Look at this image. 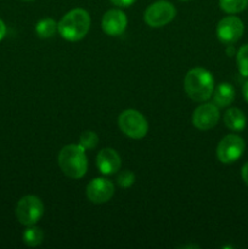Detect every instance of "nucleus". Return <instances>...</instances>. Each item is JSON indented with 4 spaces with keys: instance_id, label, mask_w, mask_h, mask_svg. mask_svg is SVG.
Wrapping results in <instances>:
<instances>
[{
    "instance_id": "nucleus-1",
    "label": "nucleus",
    "mask_w": 248,
    "mask_h": 249,
    "mask_svg": "<svg viewBox=\"0 0 248 249\" xmlns=\"http://www.w3.org/2000/svg\"><path fill=\"white\" fill-rule=\"evenodd\" d=\"M184 87L190 99L197 102L207 101L214 92V78L212 73L204 68H192L185 77Z\"/></svg>"
},
{
    "instance_id": "nucleus-2",
    "label": "nucleus",
    "mask_w": 248,
    "mask_h": 249,
    "mask_svg": "<svg viewBox=\"0 0 248 249\" xmlns=\"http://www.w3.org/2000/svg\"><path fill=\"white\" fill-rule=\"evenodd\" d=\"M90 28V16L84 9H73L58 22V33L63 39L78 41L84 38Z\"/></svg>"
},
{
    "instance_id": "nucleus-3",
    "label": "nucleus",
    "mask_w": 248,
    "mask_h": 249,
    "mask_svg": "<svg viewBox=\"0 0 248 249\" xmlns=\"http://www.w3.org/2000/svg\"><path fill=\"white\" fill-rule=\"evenodd\" d=\"M58 165L66 177L80 179L88 170L85 150L80 145H67L58 153Z\"/></svg>"
},
{
    "instance_id": "nucleus-4",
    "label": "nucleus",
    "mask_w": 248,
    "mask_h": 249,
    "mask_svg": "<svg viewBox=\"0 0 248 249\" xmlns=\"http://www.w3.org/2000/svg\"><path fill=\"white\" fill-rule=\"evenodd\" d=\"M44 215V204L36 196L22 197L16 206V218L22 225H35Z\"/></svg>"
},
{
    "instance_id": "nucleus-5",
    "label": "nucleus",
    "mask_w": 248,
    "mask_h": 249,
    "mask_svg": "<svg viewBox=\"0 0 248 249\" xmlns=\"http://www.w3.org/2000/svg\"><path fill=\"white\" fill-rule=\"evenodd\" d=\"M118 125L121 130L131 139L145 138L148 130L146 118L135 109H126L122 112L118 118Z\"/></svg>"
},
{
    "instance_id": "nucleus-6",
    "label": "nucleus",
    "mask_w": 248,
    "mask_h": 249,
    "mask_svg": "<svg viewBox=\"0 0 248 249\" xmlns=\"http://www.w3.org/2000/svg\"><path fill=\"white\" fill-rule=\"evenodd\" d=\"M177 10L167 0H158L146 9L145 21L152 28H159L173 21Z\"/></svg>"
},
{
    "instance_id": "nucleus-7",
    "label": "nucleus",
    "mask_w": 248,
    "mask_h": 249,
    "mask_svg": "<svg viewBox=\"0 0 248 249\" xmlns=\"http://www.w3.org/2000/svg\"><path fill=\"white\" fill-rule=\"evenodd\" d=\"M245 140L236 134H229L219 142L216 148L218 160L224 164H231L236 162L245 151Z\"/></svg>"
},
{
    "instance_id": "nucleus-8",
    "label": "nucleus",
    "mask_w": 248,
    "mask_h": 249,
    "mask_svg": "<svg viewBox=\"0 0 248 249\" xmlns=\"http://www.w3.org/2000/svg\"><path fill=\"white\" fill-rule=\"evenodd\" d=\"M243 22L236 16H228L220 19L216 27V36L223 44L236 43L243 34Z\"/></svg>"
},
{
    "instance_id": "nucleus-9",
    "label": "nucleus",
    "mask_w": 248,
    "mask_h": 249,
    "mask_svg": "<svg viewBox=\"0 0 248 249\" xmlns=\"http://www.w3.org/2000/svg\"><path fill=\"white\" fill-rule=\"evenodd\" d=\"M219 118L220 113L215 104H203L195 109L192 114V124L199 130H211L216 125Z\"/></svg>"
},
{
    "instance_id": "nucleus-10",
    "label": "nucleus",
    "mask_w": 248,
    "mask_h": 249,
    "mask_svg": "<svg viewBox=\"0 0 248 249\" xmlns=\"http://www.w3.org/2000/svg\"><path fill=\"white\" fill-rule=\"evenodd\" d=\"M114 195V185L109 180L97 178L87 186V197L91 203L102 204L108 202Z\"/></svg>"
},
{
    "instance_id": "nucleus-11",
    "label": "nucleus",
    "mask_w": 248,
    "mask_h": 249,
    "mask_svg": "<svg viewBox=\"0 0 248 249\" xmlns=\"http://www.w3.org/2000/svg\"><path fill=\"white\" fill-rule=\"evenodd\" d=\"M126 24H128V19H126L125 14L117 9L108 10L104 15L101 21L102 31L111 36H121L125 31Z\"/></svg>"
},
{
    "instance_id": "nucleus-12",
    "label": "nucleus",
    "mask_w": 248,
    "mask_h": 249,
    "mask_svg": "<svg viewBox=\"0 0 248 249\" xmlns=\"http://www.w3.org/2000/svg\"><path fill=\"white\" fill-rule=\"evenodd\" d=\"M122 160L118 153L112 148H104L96 157V165L105 175H112L121 169Z\"/></svg>"
},
{
    "instance_id": "nucleus-13",
    "label": "nucleus",
    "mask_w": 248,
    "mask_h": 249,
    "mask_svg": "<svg viewBox=\"0 0 248 249\" xmlns=\"http://www.w3.org/2000/svg\"><path fill=\"white\" fill-rule=\"evenodd\" d=\"M235 100V88L230 83H221L214 91V104L218 107H226Z\"/></svg>"
},
{
    "instance_id": "nucleus-14",
    "label": "nucleus",
    "mask_w": 248,
    "mask_h": 249,
    "mask_svg": "<svg viewBox=\"0 0 248 249\" xmlns=\"http://www.w3.org/2000/svg\"><path fill=\"white\" fill-rule=\"evenodd\" d=\"M224 123L230 130L241 131L246 126V116L241 109L230 108L224 114Z\"/></svg>"
},
{
    "instance_id": "nucleus-15",
    "label": "nucleus",
    "mask_w": 248,
    "mask_h": 249,
    "mask_svg": "<svg viewBox=\"0 0 248 249\" xmlns=\"http://www.w3.org/2000/svg\"><path fill=\"white\" fill-rule=\"evenodd\" d=\"M35 32L40 38H51L56 32H58V23L53 18H44L36 23Z\"/></svg>"
},
{
    "instance_id": "nucleus-16",
    "label": "nucleus",
    "mask_w": 248,
    "mask_h": 249,
    "mask_svg": "<svg viewBox=\"0 0 248 249\" xmlns=\"http://www.w3.org/2000/svg\"><path fill=\"white\" fill-rule=\"evenodd\" d=\"M44 240V232L38 226H29L23 232V242L29 247H36Z\"/></svg>"
},
{
    "instance_id": "nucleus-17",
    "label": "nucleus",
    "mask_w": 248,
    "mask_h": 249,
    "mask_svg": "<svg viewBox=\"0 0 248 249\" xmlns=\"http://www.w3.org/2000/svg\"><path fill=\"white\" fill-rule=\"evenodd\" d=\"M248 0H219L220 9L226 14H238L247 7Z\"/></svg>"
},
{
    "instance_id": "nucleus-18",
    "label": "nucleus",
    "mask_w": 248,
    "mask_h": 249,
    "mask_svg": "<svg viewBox=\"0 0 248 249\" xmlns=\"http://www.w3.org/2000/svg\"><path fill=\"white\" fill-rule=\"evenodd\" d=\"M238 71L243 77H248V44L241 46L237 51Z\"/></svg>"
},
{
    "instance_id": "nucleus-19",
    "label": "nucleus",
    "mask_w": 248,
    "mask_h": 249,
    "mask_svg": "<svg viewBox=\"0 0 248 249\" xmlns=\"http://www.w3.org/2000/svg\"><path fill=\"white\" fill-rule=\"evenodd\" d=\"M99 143V136L94 131H84L79 138V145L84 150H92Z\"/></svg>"
},
{
    "instance_id": "nucleus-20",
    "label": "nucleus",
    "mask_w": 248,
    "mask_h": 249,
    "mask_svg": "<svg viewBox=\"0 0 248 249\" xmlns=\"http://www.w3.org/2000/svg\"><path fill=\"white\" fill-rule=\"evenodd\" d=\"M134 181H135V175L130 170H123L117 177V184L121 187H124V189L130 187L134 184Z\"/></svg>"
},
{
    "instance_id": "nucleus-21",
    "label": "nucleus",
    "mask_w": 248,
    "mask_h": 249,
    "mask_svg": "<svg viewBox=\"0 0 248 249\" xmlns=\"http://www.w3.org/2000/svg\"><path fill=\"white\" fill-rule=\"evenodd\" d=\"M136 0H111V2L119 7H129L135 2Z\"/></svg>"
},
{
    "instance_id": "nucleus-22",
    "label": "nucleus",
    "mask_w": 248,
    "mask_h": 249,
    "mask_svg": "<svg viewBox=\"0 0 248 249\" xmlns=\"http://www.w3.org/2000/svg\"><path fill=\"white\" fill-rule=\"evenodd\" d=\"M241 175H242V179L246 184L248 185V162L246 163L242 167V170H241Z\"/></svg>"
},
{
    "instance_id": "nucleus-23",
    "label": "nucleus",
    "mask_w": 248,
    "mask_h": 249,
    "mask_svg": "<svg viewBox=\"0 0 248 249\" xmlns=\"http://www.w3.org/2000/svg\"><path fill=\"white\" fill-rule=\"evenodd\" d=\"M5 34H6V26H5V23L2 22V19L0 18V40L4 38Z\"/></svg>"
},
{
    "instance_id": "nucleus-24",
    "label": "nucleus",
    "mask_w": 248,
    "mask_h": 249,
    "mask_svg": "<svg viewBox=\"0 0 248 249\" xmlns=\"http://www.w3.org/2000/svg\"><path fill=\"white\" fill-rule=\"evenodd\" d=\"M242 92H243V97H245L246 101L248 102V82H246L245 85H243Z\"/></svg>"
},
{
    "instance_id": "nucleus-25",
    "label": "nucleus",
    "mask_w": 248,
    "mask_h": 249,
    "mask_svg": "<svg viewBox=\"0 0 248 249\" xmlns=\"http://www.w3.org/2000/svg\"><path fill=\"white\" fill-rule=\"evenodd\" d=\"M233 53L232 48H228V53Z\"/></svg>"
},
{
    "instance_id": "nucleus-26",
    "label": "nucleus",
    "mask_w": 248,
    "mask_h": 249,
    "mask_svg": "<svg viewBox=\"0 0 248 249\" xmlns=\"http://www.w3.org/2000/svg\"><path fill=\"white\" fill-rule=\"evenodd\" d=\"M22 1H33V0H22Z\"/></svg>"
},
{
    "instance_id": "nucleus-27",
    "label": "nucleus",
    "mask_w": 248,
    "mask_h": 249,
    "mask_svg": "<svg viewBox=\"0 0 248 249\" xmlns=\"http://www.w3.org/2000/svg\"><path fill=\"white\" fill-rule=\"evenodd\" d=\"M181 1H189V0H181Z\"/></svg>"
}]
</instances>
